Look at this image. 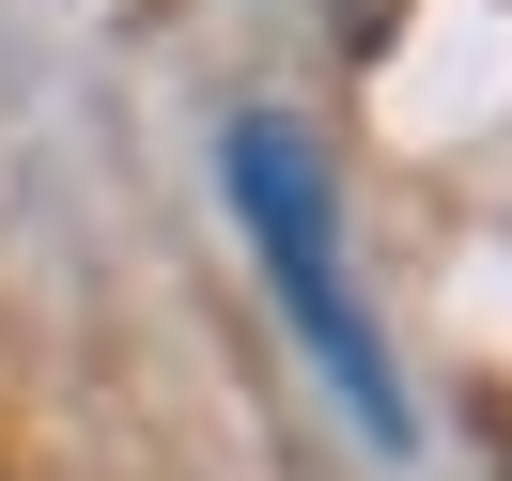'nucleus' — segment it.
Returning <instances> with one entry per match:
<instances>
[{"label": "nucleus", "mask_w": 512, "mask_h": 481, "mask_svg": "<svg viewBox=\"0 0 512 481\" xmlns=\"http://www.w3.org/2000/svg\"><path fill=\"white\" fill-rule=\"evenodd\" d=\"M218 171H233V218H249V249H264V280H280L295 342H311V357H326V388H342V419H357L373 450H404V373H388L373 311H357V264H342V187H326V156L280 125V109H249V125L218 140Z\"/></svg>", "instance_id": "nucleus-1"}]
</instances>
